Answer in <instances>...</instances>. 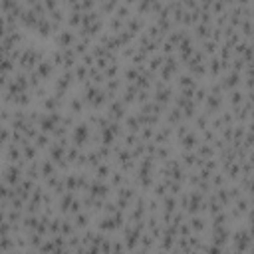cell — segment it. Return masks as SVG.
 <instances>
[{"instance_id": "obj_1", "label": "cell", "mask_w": 254, "mask_h": 254, "mask_svg": "<svg viewBox=\"0 0 254 254\" xmlns=\"http://www.w3.org/2000/svg\"><path fill=\"white\" fill-rule=\"evenodd\" d=\"M89 139H91V127L85 119L75 121V125L69 131V143L77 149H85L89 147Z\"/></svg>"}, {"instance_id": "obj_2", "label": "cell", "mask_w": 254, "mask_h": 254, "mask_svg": "<svg viewBox=\"0 0 254 254\" xmlns=\"http://www.w3.org/2000/svg\"><path fill=\"white\" fill-rule=\"evenodd\" d=\"M127 113H129V107H127L119 97L111 99V101L105 105V117H107L109 121H119V123H121Z\"/></svg>"}, {"instance_id": "obj_3", "label": "cell", "mask_w": 254, "mask_h": 254, "mask_svg": "<svg viewBox=\"0 0 254 254\" xmlns=\"http://www.w3.org/2000/svg\"><path fill=\"white\" fill-rule=\"evenodd\" d=\"M34 73L46 83L48 79H52L56 73H58V69H56V65H54V62H52V58L50 56H46L38 65H36V69H34Z\"/></svg>"}, {"instance_id": "obj_4", "label": "cell", "mask_w": 254, "mask_h": 254, "mask_svg": "<svg viewBox=\"0 0 254 254\" xmlns=\"http://www.w3.org/2000/svg\"><path fill=\"white\" fill-rule=\"evenodd\" d=\"M230 234H232L230 226H212L210 228V244L224 248L230 242Z\"/></svg>"}, {"instance_id": "obj_5", "label": "cell", "mask_w": 254, "mask_h": 254, "mask_svg": "<svg viewBox=\"0 0 254 254\" xmlns=\"http://www.w3.org/2000/svg\"><path fill=\"white\" fill-rule=\"evenodd\" d=\"M75 42H77V32H73L69 28H62L60 32H56V44H58L60 50L73 48Z\"/></svg>"}, {"instance_id": "obj_6", "label": "cell", "mask_w": 254, "mask_h": 254, "mask_svg": "<svg viewBox=\"0 0 254 254\" xmlns=\"http://www.w3.org/2000/svg\"><path fill=\"white\" fill-rule=\"evenodd\" d=\"M65 107H67V113L73 115L75 119H77L79 115H83L85 109H87V105H85V101H83L81 95H69L67 101H65Z\"/></svg>"}, {"instance_id": "obj_7", "label": "cell", "mask_w": 254, "mask_h": 254, "mask_svg": "<svg viewBox=\"0 0 254 254\" xmlns=\"http://www.w3.org/2000/svg\"><path fill=\"white\" fill-rule=\"evenodd\" d=\"M173 141V129L169 125H159L155 127V135H153V143L155 145H171Z\"/></svg>"}, {"instance_id": "obj_8", "label": "cell", "mask_w": 254, "mask_h": 254, "mask_svg": "<svg viewBox=\"0 0 254 254\" xmlns=\"http://www.w3.org/2000/svg\"><path fill=\"white\" fill-rule=\"evenodd\" d=\"M198 143H200V137H198V133L194 129H190L183 139H179V147L183 151H194Z\"/></svg>"}, {"instance_id": "obj_9", "label": "cell", "mask_w": 254, "mask_h": 254, "mask_svg": "<svg viewBox=\"0 0 254 254\" xmlns=\"http://www.w3.org/2000/svg\"><path fill=\"white\" fill-rule=\"evenodd\" d=\"M187 222H189L192 234H200V232L206 230V216L204 214H190L187 218Z\"/></svg>"}, {"instance_id": "obj_10", "label": "cell", "mask_w": 254, "mask_h": 254, "mask_svg": "<svg viewBox=\"0 0 254 254\" xmlns=\"http://www.w3.org/2000/svg\"><path fill=\"white\" fill-rule=\"evenodd\" d=\"M165 125H169L171 129H175L179 123H183V115H181V109L179 107H175V105H171L165 113Z\"/></svg>"}, {"instance_id": "obj_11", "label": "cell", "mask_w": 254, "mask_h": 254, "mask_svg": "<svg viewBox=\"0 0 254 254\" xmlns=\"http://www.w3.org/2000/svg\"><path fill=\"white\" fill-rule=\"evenodd\" d=\"M91 216H93L91 212H87V210H79V212H75V214L69 216V218H71L75 230H85V228L89 226V222H91Z\"/></svg>"}, {"instance_id": "obj_12", "label": "cell", "mask_w": 254, "mask_h": 254, "mask_svg": "<svg viewBox=\"0 0 254 254\" xmlns=\"http://www.w3.org/2000/svg\"><path fill=\"white\" fill-rule=\"evenodd\" d=\"M179 161H181V165L185 167V171H189V169H196L200 159L196 157L194 151H183V153L179 155Z\"/></svg>"}, {"instance_id": "obj_13", "label": "cell", "mask_w": 254, "mask_h": 254, "mask_svg": "<svg viewBox=\"0 0 254 254\" xmlns=\"http://www.w3.org/2000/svg\"><path fill=\"white\" fill-rule=\"evenodd\" d=\"M111 171H113V167H111V163H109V161H101L97 167H93V169H91L93 179H99V181H107V179H109V175H111Z\"/></svg>"}, {"instance_id": "obj_14", "label": "cell", "mask_w": 254, "mask_h": 254, "mask_svg": "<svg viewBox=\"0 0 254 254\" xmlns=\"http://www.w3.org/2000/svg\"><path fill=\"white\" fill-rule=\"evenodd\" d=\"M38 157H40V151L36 149V145H34L32 141H28V143L22 145V159H24L26 163L38 161Z\"/></svg>"}, {"instance_id": "obj_15", "label": "cell", "mask_w": 254, "mask_h": 254, "mask_svg": "<svg viewBox=\"0 0 254 254\" xmlns=\"http://www.w3.org/2000/svg\"><path fill=\"white\" fill-rule=\"evenodd\" d=\"M56 173H60L58 171V167L46 157V159H40V179H48V177H52V175H56Z\"/></svg>"}, {"instance_id": "obj_16", "label": "cell", "mask_w": 254, "mask_h": 254, "mask_svg": "<svg viewBox=\"0 0 254 254\" xmlns=\"http://www.w3.org/2000/svg\"><path fill=\"white\" fill-rule=\"evenodd\" d=\"M252 93V91H250ZM246 91H242L240 87L238 89H232V91H228V95H226V101L230 103V107H236V105H242L244 101H246Z\"/></svg>"}, {"instance_id": "obj_17", "label": "cell", "mask_w": 254, "mask_h": 254, "mask_svg": "<svg viewBox=\"0 0 254 254\" xmlns=\"http://www.w3.org/2000/svg\"><path fill=\"white\" fill-rule=\"evenodd\" d=\"M127 175L125 173H121L119 169L117 171H111V175H109V179H107V183H109V187L115 190V189H119V187H123L125 183H127Z\"/></svg>"}, {"instance_id": "obj_18", "label": "cell", "mask_w": 254, "mask_h": 254, "mask_svg": "<svg viewBox=\"0 0 254 254\" xmlns=\"http://www.w3.org/2000/svg\"><path fill=\"white\" fill-rule=\"evenodd\" d=\"M192 125H194V129H196V133H198V131H204L206 127H210V115H206L204 111H198V113L194 115V119H192Z\"/></svg>"}, {"instance_id": "obj_19", "label": "cell", "mask_w": 254, "mask_h": 254, "mask_svg": "<svg viewBox=\"0 0 254 254\" xmlns=\"http://www.w3.org/2000/svg\"><path fill=\"white\" fill-rule=\"evenodd\" d=\"M6 159L10 161V163H22L24 159H22V147L20 145H8L6 147ZM26 163V161H24Z\"/></svg>"}, {"instance_id": "obj_20", "label": "cell", "mask_w": 254, "mask_h": 254, "mask_svg": "<svg viewBox=\"0 0 254 254\" xmlns=\"http://www.w3.org/2000/svg\"><path fill=\"white\" fill-rule=\"evenodd\" d=\"M32 143H34V145H36V149L42 153V151H48V147L52 145V137H50L48 133H42V131H40Z\"/></svg>"}, {"instance_id": "obj_21", "label": "cell", "mask_w": 254, "mask_h": 254, "mask_svg": "<svg viewBox=\"0 0 254 254\" xmlns=\"http://www.w3.org/2000/svg\"><path fill=\"white\" fill-rule=\"evenodd\" d=\"M24 177L30 181H38L40 179V161H32L24 167Z\"/></svg>"}, {"instance_id": "obj_22", "label": "cell", "mask_w": 254, "mask_h": 254, "mask_svg": "<svg viewBox=\"0 0 254 254\" xmlns=\"http://www.w3.org/2000/svg\"><path fill=\"white\" fill-rule=\"evenodd\" d=\"M151 190H153V196H155L157 200H161L163 196H167V194H169V192H167V183H165L163 179L155 181V183H153V187H151Z\"/></svg>"}, {"instance_id": "obj_23", "label": "cell", "mask_w": 254, "mask_h": 254, "mask_svg": "<svg viewBox=\"0 0 254 254\" xmlns=\"http://www.w3.org/2000/svg\"><path fill=\"white\" fill-rule=\"evenodd\" d=\"M14 250V234L12 236H0V254H8Z\"/></svg>"}, {"instance_id": "obj_24", "label": "cell", "mask_w": 254, "mask_h": 254, "mask_svg": "<svg viewBox=\"0 0 254 254\" xmlns=\"http://www.w3.org/2000/svg\"><path fill=\"white\" fill-rule=\"evenodd\" d=\"M10 137H12V129L8 125H0V149L10 145Z\"/></svg>"}, {"instance_id": "obj_25", "label": "cell", "mask_w": 254, "mask_h": 254, "mask_svg": "<svg viewBox=\"0 0 254 254\" xmlns=\"http://www.w3.org/2000/svg\"><path fill=\"white\" fill-rule=\"evenodd\" d=\"M56 248H54V242H52V238L48 236V238H44V242L40 244V248L36 250L38 254H52Z\"/></svg>"}, {"instance_id": "obj_26", "label": "cell", "mask_w": 254, "mask_h": 254, "mask_svg": "<svg viewBox=\"0 0 254 254\" xmlns=\"http://www.w3.org/2000/svg\"><path fill=\"white\" fill-rule=\"evenodd\" d=\"M111 254H127V250H125V246H123L121 240L111 238Z\"/></svg>"}, {"instance_id": "obj_27", "label": "cell", "mask_w": 254, "mask_h": 254, "mask_svg": "<svg viewBox=\"0 0 254 254\" xmlns=\"http://www.w3.org/2000/svg\"><path fill=\"white\" fill-rule=\"evenodd\" d=\"M52 254H73V252H71L69 248H56Z\"/></svg>"}, {"instance_id": "obj_28", "label": "cell", "mask_w": 254, "mask_h": 254, "mask_svg": "<svg viewBox=\"0 0 254 254\" xmlns=\"http://www.w3.org/2000/svg\"><path fill=\"white\" fill-rule=\"evenodd\" d=\"M8 254H24V252H20V250H12V252H8Z\"/></svg>"}, {"instance_id": "obj_29", "label": "cell", "mask_w": 254, "mask_h": 254, "mask_svg": "<svg viewBox=\"0 0 254 254\" xmlns=\"http://www.w3.org/2000/svg\"><path fill=\"white\" fill-rule=\"evenodd\" d=\"M155 254H167V252H161V250H157V252H155Z\"/></svg>"}]
</instances>
